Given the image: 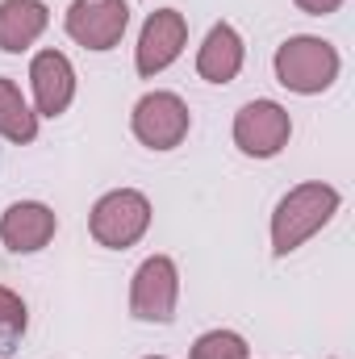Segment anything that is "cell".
<instances>
[{
    "instance_id": "3",
    "label": "cell",
    "mask_w": 355,
    "mask_h": 359,
    "mask_svg": "<svg viewBox=\"0 0 355 359\" xmlns=\"http://www.w3.org/2000/svg\"><path fill=\"white\" fill-rule=\"evenodd\" d=\"M88 230L100 247L126 251V247H134L151 230V201L138 188H113V192H105L92 205Z\"/></svg>"
},
{
    "instance_id": "12",
    "label": "cell",
    "mask_w": 355,
    "mask_h": 359,
    "mask_svg": "<svg viewBox=\"0 0 355 359\" xmlns=\"http://www.w3.org/2000/svg\"><path fill=\"white\" fill-rule=\"evenodd\" d=\"M51 25V8L42 0H0V50L21 55L29 50Z\"/></svg>"
},
{
    "instance_id": "1",
    "label": "cell",
    "mask_w": 355,
    "mask_h": 359,
    "mask_svg": "<svg viewBox=\"0 0 355 359\" xmlns=\"http://www.w3.org/2000/svg\"><path fill=\"white\" fill-rule=\"evenodd\" d=\"M339 213V188L322 184V180H309V184H297L280 196L276 213H272V255L284 259L293 255L301 243H309L330 217Z\"/></svg>"
},
{
    "instance_id": "4",
    "label": "cell",
    "mask_w": 355,
    "mask_h": 359,
    "mask_svg": "<svg viewBox=\"0 0 355 359\" xmlns=\"http://www.w3.org/2000/svg\"><path fill=\"white\" fill-rule=\"evenodd\" d=\"M180 301V268L172 255H151L142 259L134 280H130V313L138 322H155L168 326L176 318Z\"/></svg>"
},
{
    "instance_id": "10",
    "label": "cell",
    "mask_w": 355,
    "mask_h": 359,
    "mask_svg": "<svg viewBox=\"0 0 355 359\" xmlns=\"http://www.w3.org/2000/svg\"><path fill=\"white\" fill-rule=\"evenodd\" d=\"M55 230H59V217H55V209L42 205V201H17V205H8L4 217H0V243H4L13 255H34V251H42V247L55 238Z\"/></svg>"
},
{
    "instance_id": "11",
    "label": "cell",
    "mask_w": 355,
    "mask_h": 359,
    "mask_svg": "<svg viewBox=\"0 0 355 359\" xmlns=\"http://www.w3.org/2000/svg\"><path fill=\"white\" fill-rule=\"evenodd\" d=\"M243 59H247V46H243L239 29L230 21H217L196 50V76L209 84H230L243 72Z\"/></svg>"
},
{
    "instance_id": "2",
    "label": "cell",
    "mask_w": 355,
    "mask_h": 359,
    "mask_svg": "<svg viewBox=\"0 0 355 359\" xmlns=\"http://www.w3.org/2000/svg\"><path fill=\"white\" fill-rule=\"evenodd\" d=\"M276 84L297 96H318L339 80V50L326 42V38H314V34H293L276 46Z\"/></svg>"
},
{
    "instance_id": "13",
    "label": "cell",
    "mask_w": 355,
    "mask_h": 359,
    "mask_svg": "<svg viewBox=\"0 0 355 359\" xmlns=\"http://www.w3.org/2000/svg\"><path fill=\"white\" fill-rule=\"evenodd\" d=\"M0 138H8L17 147L38 138V113L25 104L21 88L8 76H0Z\"/></svg>"
},
{
    "instance_id": "9",
    "label": "cell",
    "mask_w": 355,
    "mask_h": 359,
    "mask_svg": "<svg viewBox=\"0 0 355 359\" xmlns=\"http://www.w3.org/2000/svg\"><path fill=\"white\" fill-rule=\"evenodd\" d=\"M29 88L38 117H63L76 100V67L63 50H38L29 63Z\"/></svg>"
},
{
    "instance_id": "6",
    "label": "cell",
    "mask_w": 355,
    "mask_h": 359,
    "mask_svg": "<svg viewBox=\"0 0 355 359\" xmlns=\"http://www.w3.org/2000/svg\"><path fill=\"white\" fill-rule=\"evenodd\" d=\"M293 138V117L276 100H247L234 113V147L251 159H272L288 147Z\"/></svg>"
},
{
    "instance_id": "8",
    "label": "cell",
    "mask_w": 355,
    "mask_h": 359,
    "mask_svg": "<svg viewBox=\"0 0 355 359\" xmlns=\"http://www.w3.org/2000/svg\"><path fill=\"white\" fill-rule=\"evenodd\" d=\"M188 42V21L176 8H159L142 21V34H138V46H134V67L142 80H155L159 72H168L180 59Z\"/></svg>"
},
{
    "instance_id": "5",
    "label": "cell",
    "mask_w": 355,
    "mask_h": 359,
    "mask_svg": "<svg viewBox=\"0 0 355 359\" xmlns=\"http://www.w3.org/2000/svg\"><path fill=\"white\" fill-rule=\"evenodd\" d=\"M188 126H192V113L176 92H147L130 113L134 138L151 151H176L188 138Z\"/></svg>"
},
{
    "instance_id": "7",
    "label": "cell",
    "mask_w": 355,
    "mask_h": 359,
    "mask_svg": "<svg viewBox=\"0 0 355 359\" xmlns=\"http://www.w3.org/2000/svg\"><path fill=\"white\" fill-rule=\"evenodd\" d=\"M63 29L84 50H113L130 29V4L126 0H72Z\"/></svg>"
},
{
    "instance_id": "17",
    "label": "cell",
    "mask_w": 355,
    "mask_h": 359,
    "mask_svg": "<svg viewBox=\"0 0 355 359\" xmlns=\"http://www.w3.org/2000/svg\"><path fill=\"white\" fill-rule=\"evenodd\" d=\"M147 359H163V355H147Z\"/></svg>"
},
{
    "instance_id": "14",
    "label": "cell",
    "mask_w": 355,
    "mask_h": 359,
    "mask_svg": "<svg viewBox=\"0 0 355 359\" xmlns=\"http://www.w3.org/2000/svg\"><path fill=\"white\" fill-rule=\"evenodd\" d=\"M247 339L243 334H234V330H209V334H201L196 343H192V351L188 359H247Z\"/></svg>"
},
{
    "instance_id": "16",
    "label": "cell",
    "mask_w": 355,
    "mask_h": 359,
    "mask_svg": "<svg viewBox=\"0 0 355 359\" xmlns=\"http://www.w3.org/2000/svg\"><path fill=\"white\" fill-rule=\"evenodd\" d=\"M293 4H297L301 13H309V17H330L343 0H293Z\"/></svg>"
},
{
    "instance_id": "15",
    "label": "cell",
    "mask_w": 355,
    "mask_h": 359,
    "mask_svg": "<svg viewBox=\"0 0 355 359\" xmlns=\"http://www.w3.org/2000/svg\"><path fill=\"white\" fill-rule=\"evenodd\" d=\"M25 301L13 292V288H4L0 284V347L4 351H13V343L25 334Z\"/></svg>"
}]
</instances>
